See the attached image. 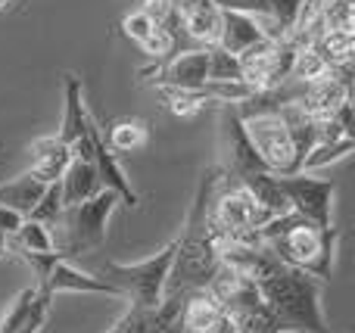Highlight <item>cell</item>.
<instances>
[{
    "label": "cell",
    "mask_w": 355,
    "mask_h": 333,
    "mask_svg": "<svg viewBox=\"0 0 355 333\" xmlns=\"http://www.w3.org/2000/svg\"><path fill=\"white\" fill-rule=\"evenodd\" d=\"M246 141L271 174H296V147L277 109H259L240 116Z\"/></svg>",
    "instance_id": "obj_5"
},
{
    "label": "cell",
    "mask_w": 355,
    "mask_h": 333,
    "mask_svg": "<svg viewBox=\"0 0 355 333\" xmlns=\"http://www.w3.org/2000/svg\"><path fill=\"white\" fill-rule=\"evenodd\" d=\"M100 190H103V187H100V178H97L94 162H85V159H72V162H69V168L62 172V178H60L62 209L78 206V203H87V199H94Z\"/></svg>",
    "instance_id": "obj_10"
},
{
    "label": "cell",
    "mask_w": 355,
    "mask_h": 333,
    "mask_svg": "<svg viewBox=\"0 0 355 333\" xmlns=\"http://www.w3.org/2000/svg\"><path fill=\"white\" fill-rule=\"evenodd\" d=\"M25 215H19L16 209H10V206H0V234L3 237H16V231L22 228Z\"/></svg>",
    "instance_id": "obj_26"
},
{
    "label": "cell",
    "mask_w": 355,
    "mask_h": 333,
    "mask_svg": "<svg viewBox=\"0 0 355 333\" xmlns=\"http://www.w3.org/2000/svg\"><path fill=\"white\" fill-rule=\"evenodd\" d=\"M60 150H66V147H62V143L56 141V134H50V137H37V141L31 143V162L47 159V156L60 153Z\"/></svg>",
    "instance_id": "obj_25"
},
{
    "label": "cell",
    "mask_w": 355,
    "mask_h": 333,
    "mask_svg": "<svg viewBox=\"0 0 355 333\" xmlns=\"http://www.w3.org/2000/svg\"><path fill=\"white\" fill-rule=\"evenodd\" d=\"M206 81H209V50L206 47H193L178 56H168L166 62H159V72H156V84L162 91L196 93L206 87Z\"/></svg>",
    "instance_id": "obj_7"
},
{
    "label": "cell",
    "mask_w": 355,
    "mask_h": 333,
    "mask_svg": "<svg viewBox=\"0 0 355 333\" xmlns=\"http://www.w3.org/2000/svg\"><path fill=\"white\" fill-rule=\"evenodd\" d=\"M116 203L119 197L112 190H100L87 203L62 209V215L50 228L53 231V249L60 255H81L87 249L100 246L106 237V222H110Z\"/></svg>",
    "instance_id": "obj_4"
},
{
    "label": "cell",
    "mask_w": 355,
    "mask_h": 333,
    "mask_svg": "<svg viewBox=\"0 0 355 333\" xmlns=\"http://www.w3.org/2000/svg\"><path fill=\"white\" fill-rule=\"evenodd\" d=\"M218 12H237V16L265 19L268 16V0H209Z\"/></svg>",
    "instance_id": "obj_22"
},
{
    "label": "cell",
    "mask_w": 355,
    "mask_h": 333,
    "mask_svg": "<svg viewBox=\"0 0 355 333\" xmlns=\"http://www.w3.org/2000/svg\"><path fill=\"white\" fill-rule=\"evenodd\" d=\"M178 243H168L162 253L150 255V259L137 262V265H119V262H100L97 271L103 274L100 280L112 284L122 296L135 303V309L156 312L162 305V290H166L168 278H172Z\"/></svg>",
    "instance_id": "obj_3"
},
{
    "label": "cell",
    "mask_w": 355,
    "mask_h": 333,
    "mask_svg": "<svg viewBox=\"0 0 355 333\" xmlns=\"http://www.w3.org/2000/svg\"><path fill=\"white\" fill-rule=\"evenodd\" d=\"M41 287L53 296V293H62V290H75V293H106V296H122V293L116 290L112 284H106V280L94 278V274L81 271V268H72L66 259H60L53 265V271L47 274V278L41 280Z\"/></svg>",
    "instance_id": "obj_8"
},
{
    "label": "cell",
    "mask_w": 355,
    "mask_h": 333,
    "mask_svg": "<svg viewBox=\"0 0 355 333\" xmlns=\"http://www.w3.org/2000/svg\"><path fill=\"white\" fill-rule=\"evenodd\" d=\"M252 284L259 287V296L268 305L277 330L327 333L324 315H321V280L318 278L271 259Z\"/></svg>",
    "instance_id": "obj_1"
},
{
    "label": "cell",
    "mask_w": 355,
    "mask_h": 333,
    "mask_svg": "<svg viewBox=\"0 0 355 333\" xmlns=\"http://www.w3.org/2000/svg\"><path fill=\"white\" fill-rule=\"evenodd\" d=\"M44 193H47V184H41L31 172H25L10 184H0V206H10L19 215L28 218L35 212V206L44 199Z\"/></svg>",
    "instance_id": "obj_14"
},
{
    "label": "cell",
    "mask_w": 355,
    "mask_h": 333,
    "mask_svg": "<svg viewBox=\"0 0 355 333\" xmlns=\"http://www.w3.org/2000/svg\"><path fill=\"white\" fill-rule=\"evenodd\" d=\"M259 237L275 253L277 262L296 268V271L312 274L318 280L331 278L340 231L318 228V224L300 218L296 212H284V215L271 218L265 228H259Z\"/></svg>",
    "instance_id": "obj_2"
},
{
    "label": "cell",
    "mask_w": 355,
    "mask_h": 333,
    "mask_svg": "<svg viewBox=\"0 0 355 333\" xmlns=\"http://www.w3.org/2000/svg\"><path fill=\"white\" fill-rule=\"evenodd\" d=\"M37 299V287H28V290H22L16 299L10 303V309H6V315L0 318V333H16L22 327V321L28 318L31 305H35Z\"/></svg>",
    "instance_id": "obj_20"
},
{
    "label": "cell",
    "mask_w": 355,
    "mask_h": 333,
    "mask_svg": "<svg viewBox=\"0 0 355 333\" xmlns=\"http://www.w3.org/2000/svg\"><path fill=\"white\" fill-rule=\"evenodd\" d=\"M265 44V35L259 31L256 19L250 16H237V12H221V31H218V44L215 47L227 50L231 56H240L246 50Z\"/></svg>",
    "instance_id": "obj_11"
},
{
    "label": "cell",
    "mask_w": 355,
    "mask_h": 333,
    "mask_svg": "<svg viewBox=\"0 0 355 333\" xmlns=\"http://www.w3.org/2000/svg\"><path fill=\"white\" fill-rule=\"evenodd\" d=\"M206 50H209V81H212V84L243 81L237 56H231L227 50H221V47H206Z\"/></svg>",
    "instance_id": "obj_18"
},
{
    "label": "cell",
    "mask_w": 355,
    "mask_h": 333,
    "mask_svg": "<svg viewBox=\"0 0 355 333\" xmlns=\"http://www.w3.org/2000/svg\"><path fill=\"white\" fill-rule=\"evenodd\" d=\"M184 31H187L193 41L206 44V47H215L218 44V31H221V12L215 10L209 0H196L193 6H187L184 12H178Z\"/></svg>",
    "instance_id": "obj_12"
},
{
    "label": "cell",
    "mask_w": 355,
    "mask_h": 333,
    "mask_svg": "<svg viewBox=\"0 0 355 333\" xmlns=\"http://www.w3.org/2000/svg\"><path fill=\"white\" fill-rule=\"evenodd\" d=\"M6 249H10V237H3V234H0V259H3V255H6Z\"/></svg>",
    "instance_id": "obj_28"
},
{
    "label": "cell",
    "mask_w": 355,
    "mask_h": 333,
    "mask_svg": "<svg viewBox=\"0 0 355 333\" xmlns=\"http://www.w3.org/2000/svg\"><path fill=\"white\" fill-rule=\"evenodd\" d=\"M122 31H125V37H131V41L144 44V41H147V37L156 31V25L150 22V19L144 16L141 10H135V12H128V16L122 19Z\"/></svg>",
    "instance_id": "obj_23"
},
{
    "label": "cell",
    "mask_w": 355,
    "mask_h": 333,
    "mask_svg": "<svg viewBox=\"0 0 355 333\" xmlns=\"http://www.w3.org/2000/svg\"><path fill=\"white\" fill-rule=\"evenodd\" d=\"M221 315V303L209 290H193L181 305L178 327L187 333H206V327Z\"/></svg>",
    "instance_id": "obj_13"
},
{
    "label": "cell",
    "mask_w": 355,
    "mask_h": 333,
    "mask_svg": "<svg viewBox=\"0 0 355 333\" xmlns=\"http://www.w3.org/2000/svg\"><path fill=\"white\" fill-rule=\"evenodd\" d=\"M12 249H19V253H35V255H44V253H56L53 249V231L47 228V224L41 222H31V218H25L22 228L16 231V237H12Z\"/></svg>",
    "instance_id": "obj_16"
},
{
    "label": "cell",
    "mask_w": 355,
    "mask_h": 333,
    "mask_svg": "<svg viewBox=\"0 0 355 333\" xmlns=\"http://www.w3.org/2000/svg\"><path fill=\"white\" fill-rule=\"evenodd\" d=\"M141 47H144V53L153 56L156 62H166L175 50V31L168 28V25H156V31L141 44Z\"/></svg>",
    "instance_id": "obj_21"
},
{
    "label": "cell",
    "mask_w": 355,
    "mask_h": 333,
    "mask_svg": "<svg viewBox=\"0 0 355 333\" xmlns=\"http://www.w3.org/2000/svg\"><path fill=\"white\" fill-rule=\"evenodd\" d=\"M302 3H306V0H268V19L277 25V31H281L284 37H290L300 28Z\"/></svg>",
    "instance_id": "obj_19"
},
{
    "label": "cell",
    "mask_w": 355,
    "mask_h": 333,
    "mask_svg": "<svg viewBox=\"0 0 355 333\" xmlns=\"http://www.w3.org/2000/svg\"><path fill=\"white\" fill-rule=\"evenodd\" d=\"M355 147V141H324V143H315L312 150L306 153V159L300 162V172L306 174L309 168H321V165H327V162H337V159H343L346 153Z\"/></svg>",
    "instance_id": "obj_17"
},
{
    "label": "cell",
    "mask_w": 355,
    "mask_h": 333,
    "mask_svg": "<svg viewBox=\"0 0 355 333\" xmlns=\"http://www.w3.org/2000/svg\"><path fill=\"white\" fill-rule=\"evenodd\" d=\"M206 333H240V324H237V318H234L231 312L221 309V315L215 318L212 324H209Z\"/></svg>",
    "instance_id": "obj_27"
},
{
    "label": "cell",
    "mask_w": 355,
    "mask_h": 333,
    "mask_svg": "<svg viewBox=\"0 0 355 333\" xmlns=\"http://www.w3.org/2000/svg\"><path fill=\"white\" fill-rule=\"evenodd\" d=\"M91 122L94 118L87 116L85 109V93H81V78L75 75H66V112H62V125H60V134L56 141L62 147H75L81 137L91 131Z\"/></svg>",
    "instance_id": "obj_9"
},
{
    "label": "cell",
    "mask_w": 355,
    "mask_h": 333,
    "mask_svg": "<svg viewBox=\"0 0 355 333\" xmlns=\"http://www.w3.org/2000/svg\"><path fill=\"white\" fill-rule=\"evenodd\" d=\"M12 3V0H0V10H6V6H10Z\"/></svg>",
    "instance_id": "obj_29"
},
{
    "label": "cell",
    "mask_w": 355,
    "mask_h": 333,
    "mask_svg": "<svg viewBox=\"0 0 355 333\" xmlns=\"http://www.w3.org/2000/svg\"><path fill=\"white\" fill-rule=\"evenodd\" d=\"M141 12L153 25H166L168 19L175 16V6H172V0H147V3L141 6Z\"/></svg>",
    "instance_id": "obj_24"
},
{
    "label": "cell",
    "mask_w": 355,
    "mask_h": 333,
    "mask_svg": "<svg viewBox=\"0 0 355 333\" xmlns=\"http://www.w3.org/2000/svg\"><path fill=\"white\" fill-rule=\"evenodd\" d=\"M144 143H147V125L141 118H122L106 134L110 153H131V150H141Z\"/></svg>",
    "instance_id": "obj_15"
},
{
    "label": "cell",
    "mask_w": 355,
    "mask_h": 333,
    "mask_svg": "<svg viewBox=\"0 0 355 333\" xmlns=\"http://www.w3.org/2000/svg\"><path fill=\"white\" fill-rule=\"evenodd\" d=\"M277 187L284 190L290 203V212L300 218L318 224V228H334L331 224V203H334V181H318L309 174H275Z\"/></svg>",
    "instance_id": "obj_6"
}]
</instances>
